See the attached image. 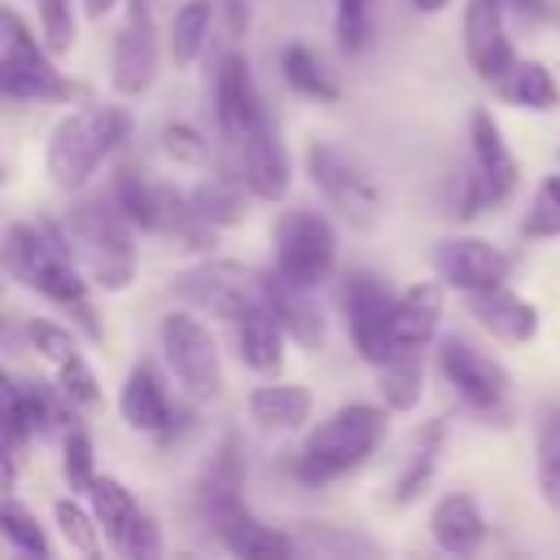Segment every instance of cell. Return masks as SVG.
Here are the masks:
<instances>
[{
    "mask_svg": "<svg viewBox=\"0 0 560 560\" xmlns=\"http://www.w3.org/2000/svg\"><path fill=\"white\" fill-rule=\"evenodd\" d=\"M0 254H4L9 276H18L26 289H35V293H44L48 302H57L61 311H70L74 324H79L92 341L105 337V328H101V319H96V311H92V302H88V284H92V280H88V271H83L79 258H74V245H70V236H66V223H52V219H22V223H13V228L4 232Z\"/></svg>",
    "mask_w": 560,
    "mask_h": 560,
    "instance_id": "obj_1",
    "label": "cell"
},
{
    "mask_svg": "<svg viewBox=\"0 0 560 560\" xmlns=\"http://www.w3.org/2000/svg\"><path fill=\"white\" fill-rule=\"evenodd\" d=\"M389 407H376V402H341L328 420H319L306 438H302V451H298V481L302 486H328L346 472H354L359 464H368V455H376V446L385 442V420Z\"/></svg>",
    "mask_w": 560,
    "mask_h": 560,
    "instance_id": "obj_2",
    "label": "cell"
},
{
    "mask_svg": "<svg viewBox=\"0 0 560 560\" xmlns=\"http://www.w3.org/2000/svg\"><path fill=\"white\" fill-rule=\"evenodd\" d=\"M131 136V118L118 105H79L70 114H61L48 131L44 144V171L61 192H79L101 162L122 149V140Z\"/></svg>",
    "mask_w": 560,
    "mask_h": 560,
    "instance_id": "obj_3",
    "label": "cell"
},
{
    "mask_svg": "<svg viewBox=\"0 0 560 560\" xmlns=\"http://www.w3.org/2000/svg\"><path fill=\"white\" fill-rule=\"evenodd\" d=\"M131 219L118 210L114 197H88L66 214V236L74 245L79 267L105 293H122L136 280V245Z\"/></svg>",
    "mask_w": 560,
    "mask_h": 560,
    "instance_id": "obj_4",
    "label": "cell"
},
{
    "mask_svg": "<svg viewBox=\"0 0 560 560\" xmlns=\"http://www.w3.org/2000/svg\"><path fill=\"white\" fill-rule=\"evenodd\" d=\"M271 271L298 289H319L337 271V232L319 210H284L271 228Z\"/></svg>",
    "mask_w": 560,
    "mask_h": 560,
    "instance_id": "obj_5",
    "label": "cell"
},
{
    "mask_svg": "<svg viewBox=\"0 0 560 560\" xmlns=\"http://www.w3.org/2000/svg\"><path fill=\"white\" fill-rule=\"evenodd\" d=\"M438 372H442V381L451 385V394H455L472 416H481L486 424H503V416H512V402H508V372H503L486 350H477L472 341H464V337H442V341H438Z\"/></svg>",
    "mask_w": 560,
    "mask_h": 560,
    "instance_id": "obj_6",
    "label": "cell"
},
{
    "mask_svg": "<svg viewBox=\"0 0 560 560\" xmlns=\"http://www.w3.org/2000/svg\"><path fill=\"white\" fill-rule=\"evenodd\" d=\"M337 302H341L350 341H354V350H359L363 363L381 368L385 359L398 354V341H394V302H398V293H389L381 276H372V271H346L341 276V289H337Z\"/></svg>",
    "mask_w": 560,
    "mask_h": 560,
    "instance_id": "obj_7",
    "label": "cell"
},
{
    "mask_svg": "<svg viewBox=\"0 0 560 560\" xmlns=\"http://www.w3.org/2000/svg\"><path fill=\"white\" fill-rule=\"evenodd\" d=\"M171 293L192 311L236 324L254 302H262V280L236 258H206L197 267H184L171 280Z\"/></svg>",
    "mask_w": 560,
    "mask_h": 560,
    "instance_id": "obj_8",
    "label": "cell"
},
{
    "mask_svg": "<svg viewBox=\"0 0 560 560\" xmlns=\"http://www.w3.org/2000/svg\"><path fill=\"white\" fill-rule=\"evenodd\" d=\"M158 346L166 368L175 372V381L192 394V398H219L223 394V363H219V346L210 337V328L188 315V311H166L158 324Z\"/></svg>",
    "mask_w": 560,
    "mask_h": 560,
    "instance_id": "obj_9",
    "label": "cell"
},
{
    "mask_svg": "<svg viewBox=\"0 0 560 560\" xmlns=\"http://www.w3.org/2000/svg\"><path fill=\"white\" fill-rule=\"evenodd\" d=\"M306 175H311V184L319 188V197L341 219H350L354 228L376 223V214H381V188H376V179L350 153H341L328 140H311L306 144Z\"/></svg>",
    "mask_w": 560,
    "mask_h": 560,
    "instance_id": "obj_10",
    "label": "cell"
},
{
    "mask_svg": "<svg viewBox=\"0 0 560 560\" xmlns=\"http://www.w3.org/2000/svg\"><path fill=\"white\" fill-rule=\"evenodd\" d=\"M433 271L442 284H451L459 293H477V289L508 284L512 258L499 245H490L486 236H446L433 245Z\"/></svg>",
    "mask_w": 560,
    "mask_h": 560,
    "instance_id": "obj_11",
    "label": "cell"
},
{
    "mask_svg": "<svg viewBox=\"0 0 560 560\" xmlns=\"http://www.w3.org/2000/svg\"><path fill=\"white\" fill-rule=\"evenodd\" d=\"M464 57L481 83H499L516 66V48L503 26V0L464 4Z\"/></svg>",
    "mask_w": 560,
    "mask_h": 560,
    "instance_id": "obj_12",
    "label": "cell"
},
{
    "mask_svg": "<svg viewBox=\"0 0 560 560\" xmlns=\"http://www.w3.org/2000/svg\"><path fill=\"white\" fill-rule=\"evenodd\" d=\"M468 149H472V175H477L490 210H499L516 192V184H521V162L512 158V149H508V140H503V131H499L490 109H472V118H468Z\"/></svg>",
    "mask_w": 560,
    "mask_h": 560,
    "instance_id": "obj_13",
    "label": "cell"
},
{
    "mask_svg": "<svg viewBox=\"0 0 560 560\" xmlns=\"http://www.w3.org/2000/svg\"><path fill=\"white\" fill-rule=\"evenodd\" d=\"M245 490V464H241V442L236 438H223V446L210 455L201 481H197V508L206 516V525L214 534H223L228 525H236L249 508L241 499Z\"/></svg>",
    "mask_w": 560,
    "mask_h": 560,
    "instance_id": "obj_14",
    "label": "cell"
},
{
    "mask_svg": "<svg viewBox=\"0 0 560 560\" xmlns=\"http://www.w3.org/2000/svg\"><path fill=\"white\" fill-rule=\"evenodd\" d=\"M214 118H219V131L223 140H241L258 118H267V105L254 88V74H249V57L241 48H232L223 61H219V74H214Z\"/></svg>",
    "mask_w": 560,
    "mask_h": 560,
    "instance_id": "obj_15",
    "label": "cell"
},
{
    "mask_svg": "<svg viewBox=\"0 0 560 560\" xmlns=\"http://www.w3.org/2000/svg\"><path fill=\"white\" fill-rule=\"evenodd\" d=\"M236 149H241V179L249 184V197H258V201H280L284 192H289V184H293V166H289V153H284V144L276 140V127H271V118H258L241 140H236Z\"/></svg>",
    "mask_w": 560,
    "mask_h": 560,
    "instance_id": "obj_16",
    "label": "cell"
},
{
    "mask_svg": "<svg viewBox=\"0 0 560 560\" xmlns=\"http://www.w3.org/2000/svg\"><path fill=\"white\" fill-rule=\"evenodd\" d=\"M158 74V31L149 18H127L109 48V88L118 96H144Z\"/></svg>",
    "mask_w": 560,
    "mask_h": 560,
    "instance_id": "obj_17",
    "label": "cell"
},
{
    "mask_svg": "<svg viewBox=\"0 0 560 560\" xmlns=\"http://www.w3.org/2000/svg\"><path fill=\"white\" fill-rule=\"evenodd\" d=\"M464 306L468 315L503 346H525L534 332H538V306L529 298H521L516 289L508 284H494V289H477V293H464Z\"/></svg>",
    "mask_w": 560,
    "mask_h": 560,
    "instance_id": "obj_18",
    "label": "cell"
},
{
    "mask_svg": "<svg viewBox=\"0 0 560 560\" xmlns=\"http://www.w3.org/2000/svg\"><path fill=\"white\" fill-rule=\"evenodd\" d=\"M262 280V302L271 306V315L284 324V332L302 346V350H319L324 346V315H319V306H315V289H298V284H289L280 271H267V276H258Z\"/></svg>",
    "mask_w": 560,
    "mask_h": 560,
    "instance_id": "obj_19",
    "label": "cell"
},
{
    "mask_svg": "<svg viewBox=\"0 0 560 560\" xmlns=\"http://www.w3.org/2000/svg\"><path fill=\"white\" fill-rule=\"evenodd\" d=\"M429 534L446 556H472L486 542V516L481 503L464 490H451L429 512Z\"/></svg>",
    "mask_w": 560,
    "mask_h": 560,
    "instance_id": "obj_20",
    "label": "cell"
},
{
    "mask_svg": "<svg viewBox=\"0 0 560 560\" xmlns=\"http://www.w3.org/2000/svg\"><path fill=\"white\" fill-rule=\"evenodd\" d=\"M118 411L122 420L136 429V433H171L175 424V411H171V398L153 372V363H136L122 381V394H118Z\"/></svg>",
    "mask_w": 560,
    "mask_h": 560,
    "instance_id": "obj_21",
    "label": "cell"
},
{
    "mask_svg": "<svg viewBox=\"0 0 560 560\" xmlns=\"http://www.w3.org/2000/svg\"><path fill=\"white\" fill-rule=\"evenodd\" d=\"M284 324L271 315L267 302H254L241 319H236V354L249 372L258 376H276L284 368Z\"/></svg>",
    "mask_w": 560,
    "mask_h": 560,
    "instance_id": "obj_22",
    "label": "cell"
},
{
    "mask_svg": "<svg viewBox=\"0 0 560 560\" xmlns=\"http://www.w3.org/2000/svg\"><path fill=\"white\" fill-rule=\"evenodd\" d=\"M438 324H442V284L438 280H416L411 289L398 293V302H394L398 350H424L438 337Z\"/></svg>",
    "mask_w": 560,
    "mask_h": 560,
    "instance_id": "obj_23",
    "label": "cell"
},
{
    "mask_svg": "<svg viewBox=\"0 0 560 560\" xmlns=\"http://www.w3.org/2000/svg\"><path fill=\"white\" fill-rule=\"evenodd\" d=\"M245 407H249V420H254L258 429H267V433H293V429H302V424L311 420L315 398H311L306 385L280 381V385H258V389H249Z\"/></svg>",
    "mask_w": 560,
    "mask_h": 560,
    "instance_id": "obj_24",
    "label": "cell"
},
{
    "mask_svg": "<svg viewBox=\"0 0 560 560\" xmlns=\"http://www.w3.org/2000/svg\"><path fill=\"white\" fill-rule=\"evenodd\" d=\"M499 96L525 114H551L560 109V83L551 74V66L542 61H529V57H516V66L494 83Z\"/></svg>",
    "mask_w": 560,
    "mask_h": 560,
    "instance_id": "obj_25",
    "label": "cell"
},
{
    "mask_svg": "<svg viewBox=\"0 0 560 560\" xmlns=\"http://www.w3.org/2000/svg\"><path fill=\"white\" fill-rule=\"evenodd\" d=\"M109 197L118 201V210L131 219V228L140 232H162V206H166V184H153L140 166H118L114 171V188Z\"/></svg>",
    "mask_w": 560,
    "mask_h": 560,
    "instance_id": "obj_26",
    "label": "cell"
},
{
    "mask_svg": "<svg viewBox=\"0 0 560 560\" xmlns=\"http://www.w3.org/2000/svg\"><path fill=\"white\" fill-rule=\"evenodd\" d=\"M442 442H446V420H429V424L411 438V455H407V464H402V472H398V481H394V494H389L394 508H407V503H416V499L429 490V481H433V472H438Z\"/></svg>",
    "mask_w": 560,
    "mask_h": 560,
    "instance_id": "obj_27",
    "label": "cell"
},
{
    "mask_svg": "<svg viewBox=\"0 0 560 560\" xmlns=\"http://www.w3.org/2000/svg\"><path fill=\"white\" fill-rule=\"evenodd\" d=\"M245 192H249V184L241 179V171L236 175H206L201 184L188 188V201H192L197 219H206L214 232H223V228H236L249 214Z\"/></svg>",
    "mask_w": 560,
    "mask_h": 560,
    "instance_id": "obj_28",
    "label": "cell"
},
{
    "mask_svg": "<svg viewBox=\"0 0 560 560\" xmlns=\"http://www.w3.org/2000/svg\"><path fill=\"white\" fill-rule=\"evenodd\" d=\"M280 70H284V83H289L298 96H306V101L332 105V101L341 96L332 70L319 61V52H315L311 44H289V48L280 52Z\"/></svg>",
    "mask_w": 560,
    "mask_h": 560,
    "instance_id": "obj_29",
    "label": "cell"
},
{
    "mask_svg": "<svg viewBox=\"0 0 560 560\" xmlns=\"http://www.w3.org/2000/svg\"><path fill=\"white\" fill-rule=\"evenodd\" d=\"M210 22H214V4L210 0H184L171 18V31H166V52L175 61V70H188L201 48H206V35H210Z\"/></svg>",
    "mask_w": 560,
    "mask_h": 560,
    "instance_id": "obj_30",
    "label": "cell"
},
{
    "mask_svg": "<svg viewBox=\"0 0 560 560\" xmlns=\"http://www.w3.org/2000/svg\"><path fill=\"white\" fill-rule=\"evenodd\" d=\"M376 372H381L376 389H381L389 411H411L420 402V394H424V359H420V350H398Z\"/></svg>",
    "mask_w": 560,
    "mask_h": 560,
    "instance_id": "obj_31",
    "label": "cell"
},
{
    "mask_svg": "<svg viewBox=\"0 0 560 560\" xmlns=\"http://www.w3.org/2000/svg\"><path fill=\"white\" fill-rule=\"evenodd\" d=\"M219 542L232 551V556H241V560H276V556H289L293 551V538L289 534H280L276 525H262L258 516H241L236 525H228L223 534H219Z\"/></svg>",
    "mask_w": 560,
    "mask_h": 560,
    "instance_id": "obj_32",
    "label": "cell"
},
{
    "mask_svg": "<svg viewBox=\"0 0 560 560\" xmlns=\"http://www.w3.org/2000/svg\"><path fill=\"white\" fill-rule=\"evenodd\" d=\"M534 468H538V494L560 512V402H547L538 411Z\"/></svg>",
    "mask_w": 560,
    "mask_h": 560,
    "instance_id": "obj_33",
    "label": "cell"
},
{
    "mask_svg": "<svg viewBox=\"0 0 560 560\" xmlns=\"http://www.w3.org/2000/svg\"><path fill=\"white\" fill-rule=\"evenodd\" d=\"M0 534L22 551V556H52V542L44 534V525L35 521L31 508H22L18 499L0 494Z\"/></svg>",
    "mask_w": 560,
    "mask_h": 560,
    "instance_id": "obj_34",
    "label": "cell"
},
{
    "mask_svg": "<svg viewBox=\"0 0 560 560\" xmlns=\"http://www.w3.org/2000/svg\"><path fill=\"white\" fill-rule=\"evenodd\" d=\"M52 521H57V529H61V538H66L70 551H79V556H101V538H96L101 521L92 516V508H83V503H74V499H57V503H52Z\"/></svg>",
    "mask_w": 560,
    "mask_h": 560,
    "instance_id": "obj_35",
    "label": "cell"
},
{
    "mask_svg": "<svg viewBox=\"0 0 560 560\" xmlns=\"http://www.w3.org/2000/svg\"><path fill=\"white\" fill-rule=\"evenodd\" d=\"M521 236H529V241L560 236V175H542V184L534 188L529 210L521 219Z\"/></svg>",
    "mask_w": 560,
    "mask_h": 560,
    "instance_id": "obj_36",
    "label": "cell"
},
{
    "mask_svg": "<svg viewBox=\"0 0 560 560\" xmlns=\"http://www.w3.org/2000/svg\"><path fill=\"white\" fill-rule=\"evenodd\" d=\"M61 477H66V486H70L74 494H88V490H92V481L101 477V472H96L92 438H88L79 424H70V429H66V438H61Z\"/></svg>",
    "mask_w": 560,
    "mask_h": 560,
    "instance_id": "obj_37",
    "label": "cell"
},
{
    "mask_svg": "<svg viewBox=\"0 0 560 560\" xmlns=\"http://www.w3.org/2000/svg\"><path fill=\"white\" fill-rule=\"evenodd\" d=\"M88 503H92V516L101 521V529H105L109 538H114V534H118V525L140 508V503H136V494H131L118 477H96V481H92V490H88Z\"/></svg>",
    "mask_w": 560,
    "mask_h": 560,
    "instance_id": "obj_38",
    "label": "cell"
},
{
    "mask_svg": "<svg viewBox=\"0 0 560 560\" xmlns=\"http://www.w3.org/2000/svg\"><path fill=\"white\" fill-rule=\"evenodd\" d=\"M0 44H4V52H9L13 61H22V66H52L44 35H35L31 22H26L22 13L4 9V4H0Z\"/></svg>",
    "mask_w": 560,
    "mask_h": 560,
    "instance_id": "obj_39",
    "label": "cell"
},
{
    "mask_svg": "<svg viewBox=\"0 0 560 560\" xmlns=\"http://www.w3.org/2000/svg\"><path fill=\"white\" fill-rule=\"evenodd\" d=\"M57 385H61V394H66L79 411H101V407H105V389H101V381H96V372L88 368L83 354L57 363Z\"/></svg>",
    "mask_w": 560,
    "mask_h": 560,
    "instance_id": "obj_40",
    "label": "cell"
},
{
    "mask_svg": "<svg viewBox=\"0 0 560 560\" xmlns=\"http://www.w3.org/2000/svg\"><path fill=\"white\" fill-rule=\"evenodd\" d=\"M122 556H131V560H153V556H162V529H158V521L144 512V508H136L122 525H118V534L109 538Z\"/></svg>",
    "mask_w": 560,
    "mask_h": 560,
    "instance_id": "obj_41",
    "label": "cell"
},
{
    "mask_svg": "<svg viewBox=\"0 0 560 560\" xmlns=\"http://www.w3.org/2000/svg\"><path fill=\"white\" fill-rule=\"evenodd\" d=\"M158 140H162V153L175 166H206L210 162V140L192 122H166Z\"/></svg>",
    "mask_w": 560,
    "mask_h": 560,
    "instance_id": "obj_42",
    "label": "cell"
},
{
    "mask_svg": "<svg viewBox=\"0 0 560 560\" xmlns=\"http://www.w3.org/2000/svg\"><path fill=\"white\" fill-rule=\"evenodd\" d=\"M0 429L9 433V442L22 451L35 433H31V420H26V385H18L4 368H0Z\"/></svg>",
    "mask_w": 560,
    "mask_h": 560,
    "instance_id": "obj_43",
    "label": "cell"
},
{
    "mask_svg": "<svg viewBox=\"0 0 560 560\" xmlns=\"http://www.w3.org/2000/svg\"><path fill=\"white\" fill-rule=\"evenodd\" d=\"M332 26H337V48L341 52H363L368 35H372V0H337Z\"/></svg>",
    "mask_w": 560,
    "mask_h": 560,
    "instance_id": "obj_44",
    "label": "cell"
},
{
    "mask_svg": "<svg viewBox=\"0 0 560 560\" xmlns=\"http://www.w3.org/2000/svg\"><path fill=\"white\" fill-rule=\"evenodd\" d=\"M39 35L48 52L74 48V0H39Z\"/></svg>",
    "mask_w": 560,
    "mask_h": 560,
    "instance_id": "obj_45",
    "label": "cell"
},
{
    "mask_svg": "<svg viewBox=\"0 0 560 560\" xmlns=\"http://www.w3.org/2000/svg\"><path fill=\"white\" fill-rule=\"evenodd\" d=\"M26 337H31V346H35L52 368L79 354L74 332H70V328H61V324H52V319H31V324H26Z\"/></svg>",
    "mask_w": 560,
    "mask_h": 560,
    "instance_id": "obj_46",
    "label": "cell"
},
{
    "mask_svg": "<svg viewBox=\"0 0 560 560\" xmlns=\"http://www.w3.org/2000/svg\"><path fill=\"white\" fill-rule=\"evenodd\" d=\"M13 486H18V446L0 429V494H9Z\"/></svg>",
    "mask_w": 560,
    "mask_h": 560,
    "instance_id": "obj_47",
    "label": "cell"
},
{
    "mask_svg": "<svg viewBox=\"0 0 560 560\" xmlns=\"http://www.w3.org/2000/svg\"><path fill=\"white\" fill-rule=\"evenodd\" d=\"M223 13H228V35H232V39L245 35V26H249V9H245V0H223Z\"/></svg>",
    "mask_w": 560,
    "mask_h": 560,
    "instance_id": "obj_48",
    "label": "cell"
},
{
    "mask_svg": "<svg viewBox=\"0 0 560 560\" xmlns=\"http://www.w3.org/2000/svg\"><path fill=\"white\" fill-rule=\"evenodd\" d=\"M512 13H521L525 22H538V18H547V0H503Z\"/></svg>",
    "mask_w": 560,
    "mask_h": 560,
    "instance_id": "obj_49",
    "label": "cell"
},
{
    "mask_svg": "<svg viewBox=\"0 0 560 560\" xmlns=\"http://www.w3.org/2000/svg\"><path fill=\"white\" fill-rule=\"evenodd\" d=\"M114 4H118V0H83V13H88L92 22H101V18L114 13Z\"/></svg>",
    "mask_w": 560,
    "mask_h": 560,
    "instance_id": "obj_50",
    "label": "cell"
},
{
    "mask_svg": "<svg viewBox=\"0 0 560 560\" xmlns=\"http://www.w3.org/2000/svg\"><path fill=\"white\" fill-rule=\"evenodd\" d=\"M446 4H451V0H411V9H416V13H442Z\"/></svg>",
    "mask_w": 560,
    "mask_h": 560,
    "instance_id": "obj_51",
    "label": "cell"
},
{
    "mask_svg": "<svg viewBox=\"0 0 560 560\" xmlns=\"http://www.w3.org/2000/svg\"><path fill=\"white\" fill-rule=\"evenodd\" d=\"M0 188H4V166H0Z\"/></svg>",
    "mask_w": 560,
    "mask_h": 560,
    "instance_id": "obj_52",
    "label": "cell"
},
{
    "mask_svg": "<svg viewBox=\"0 0 560 560\" xmlns=\"http://www.w3.org/2000/svg\"><path fill=\"white\" fill-rule=\"evenodd\" d=\"M0 61H4V52H0Z\"/></svg>",
    "mask_w": 560,
    "mask_h": 560,
    "instance_id": "obj_53",
    "label": "cell"
}]
</instances>
